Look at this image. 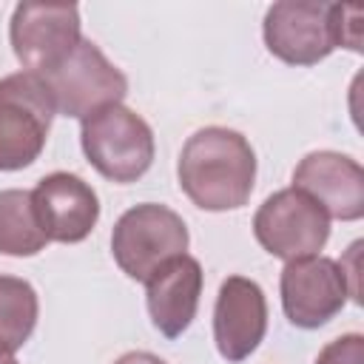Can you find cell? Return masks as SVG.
I'll return each mask as SVG.
<instances>
[{"instance_id":"obj_1","label":"cell","mask_w":364,"mask_h":364,"mask_svg":"<svg viewBox=\"0 0 364 364\" xmlns=\"http://www.w3.org/2000/svg\"><path fill=\"white\" fill-rule=\"evenodd\" d=\"M179 188L202 210H236L247 205L256 182V154L250 142L222 125L188 136L176 165Z\"/></svg>"},{"instance_id":"obj_2","label":"cell","mask_w":364,"mask_h":364,"mask_svg":"<svg viewBox=\"0 0 364 364\" xmlns=\"http://www.w3.org/2000/svg\"><path fill=\"white\" fill-rule=\"evenodd\" d=\"M358 6L341 3H273L264 14V46L287 65H316L338 46L361 51Z\"/></svg>"},{"instance_id":"obj_3","label":"cell","mask_w":364,"mask_h":364,"mask_svg":"<svg viewBox=\"0 0 364 364\" xmlns=\"http://www.w3.org/2000/svg\"><path fill=\"white\" fill-rule=\"evenodd\" d=\"M80 142L85 159L119 185L136 182L154 162V131L125 105H105L85 117Z\"/></svg>"},{"instance_id":"obj_4","label":"cell","mask_w":364,"mask_h":364,"mask_svg":"<svg viewBox=\"0 0 364 364\" xmlns=\"http://www.w3.org/2000/svg\"><path fill=\"white\" fill-rule=\"evenodd\" d=\"M188 250L182 216L165 205L145 202L125 210L111 233V253L119 270L134 282H148L162 264Z\"/></svg>"},{"instance_id":"obj_5","label":"cell","mask_w":364,"mask_h":364,"mask_svg":"<svg viewBox=\"0 0 364 364\" xmlns=\"http://www.w3.org/2000/svg\"><path fill=\"white\" fill-rule=\"evenodd\" d=\"M54 114L40 74L17 71L0 80V171L28 168L40 156Z\"/></svg>"},{"instance_id":"obj_6","label":"cell","mask_w":364,"mask_h":364,"mask_svg":"<svg viewBox=\"0 0 364 364\" xmlns=\"http://www.w3.org/2000/svg\"><path fill=\"white\" fill-rule=\"evenodd\" d=\"M43 82L48 85L54 108L74 119H85L105 105H119L128 94L125 74L85 37L54 71L43 74Z\"/></svg>"},{"instance_id":"obj_7","label":"cell","mask_w":364,"mask_h":364,"mask_svg":"<svg viewBox=\"0 0 364 364\" xmlns=\"http://www.w3.org/2000/svg\"><path fill=\"white\" fill-rule=\"evenodd\" d=\"M256 242L276 259L318 256L330 239V216L301 191L284 188L262 202L253 216Z\"/></svg>"},{"instance_id":"obj_8","label":"cell","mask_w":364,"mask_h":364,"mask_svg":"<svg viewBox=\"0 0 364 364\" xmlns=\"http://www.w3.org/2000/svg\"><path fill=\"white\" fill-rule=\"evenodd\" d=\"M9 40L20 65L43 77L82 40L80 11L71 3H17L9 23Z\"/></svg>"},{"instance_id":"obj_9","label":"cell","mask_w":364,"mask_h":364,"mask_svg":"<svg viewBox=\"0 0 364 364\" xmlns=\"http://www.w3.org/2000/svg\"><path fill=\"white\" fill-rule=\"evenodd\" d=\"M279 290L284 316L296 327L316 330L341 313L350 296V282L341 262L330 256H307L284 264Z\"/></svg>"},{"instance_id":"obj_10","label":"cell","mask_w":364,"mask_h":364,"mask_svg":"<svg viewBox=\"0 0 364 364\" xmlns=\"http://www.w3.org/2000/svg\"><path fill=\"white\" fill-rule=\"evenodd\" d=\"M293 188L307 193L330 219L355 222L364 216V171L347 154H307L293 171Z\"/></svg>"},{"instance_id":"obj_11","label":"cell","mask_w":364,"mask_h":364,"mask_svg":"<svg viewBox=\"0 0 364 364\" xmlns=\"http://www.w3.org/2000/svg\"><path fill=\"white\" fill-rule=\"evenodd\" d=\"M31 202L48 242H63V245L82 242L100 219L97 193L77 173L54 171L43 176L31 191Z\"/></svg>"},{"instance_id":"obj_12","label":"cell","mask_w":364,"mask_h":364,"mask_svg":"<svg viewBox=\"0 0 364 364\" xmlns=\"http://www.w3.org/2000/svg\"><path fill=\"white\" fill-rule=\"evenodd\" d=\"M267 330V301L262 287L245 276H228L213 307V341L222 358L245 361Z\"/></svg>"},{"instance_id":"obj_13","label":"cell","mask_w":364,"mask_h":364,"mask_svg":"<svg viewBox=\"0 0 364 364\" xmlns=\"http://www.w3.org/2000/svg\"><path fill=\"white\" fill-rule=\"evenodd\" d=\"M148 313L154 327L165 338L182 336L196 318L199 296H202V264L199 259L182 253L162 264L148 282Z\"/></svg>"},{"instance_id":"obj_14","label":"cell","mask_w":364,"mask_h":364,"mask_svg":"<svg viewBox=\"0 0 364 364\" xmlns=\"http://www.w3.org/2000/svg\"><path fill=\"white\" fill-rule=\"evenodd\" d=\"M48 245L40 228L31 191L9 188L0 191V253L6 256H34Z\"/></svg>"},{"instance_id":"obj_15","label":"cell","mask_w":364,"mask_h":364,"mask_svg":"<svg viewBox=\"0 0 364 364\" xmlns=\"http://www.w3.org/2000/svg\"><path fill=\"white\" fill-rule=\"evenodd\" d=\"M37 316L40 301L34 287L17 276H0V353L14 355L31 338Z\"/></svg>"},{"instance_id":"obj_16","label":"cell","mask_w":364,"mask_h":364,"mask_svg":"<svg viewBox=\"0 0 364 364\" xmlns=\"http://www.w3.org/2000/svg\"><path fill=\"white\" fill-rule=\"evenodd\" d=\"M316 364H364V336L347 333L333 338L316 358Z\"/></svg>"},{"instance_id":"obj_17","label":"cell","mask_w":364,"mask_h":364,"mask_svg":"<svg viewBox=\"0 0 364 364\" xmlns=\"http://www.w3.org/2000/svg\"><path fill=\"white\" fill-rule=\"evenodd\" d=\"M114 364H168L165 358L154 355V353H142V350H134V353H125L119 355Z\"/></svg>"},{"instance_id":"obj_18","label":"cell","mask_w":364,"mask_h":364,"mask_svg":"<svg viewBox=\"0 0 364 364\" xmlns=\"http://www.w3.org/2000/svg\"><path fill=\"white\" fill-rule=\"evenodd\" d=\"M0 364H17V358L11 353H0Z\"/></svg>"}]
</instances>
